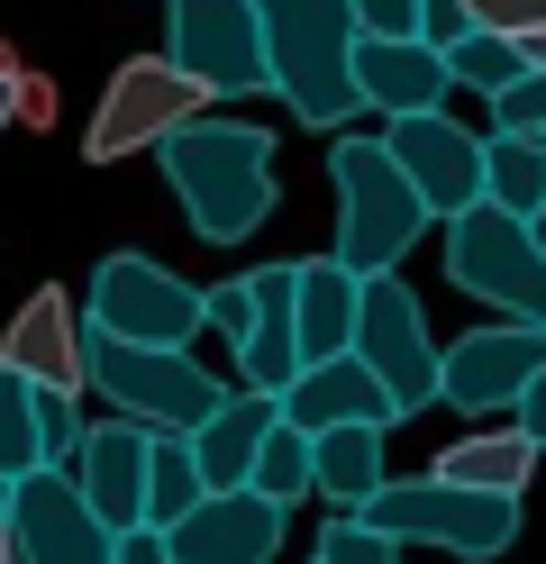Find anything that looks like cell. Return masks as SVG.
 <instances>
[{"mask_svg": "<svg viewBox=\"0 0 546 564\" xmlns=\"http://www.w3.org/2000/svg\"><path fill=\"white\" fill-rule=\"evenodd\" d=\"M156 164L201 246H246L274 219V137L255 119H192L156 147Z\"/></svg>", "mask_w": 546, "mask_h": 564, "instance_id": "obj_1", "label": "cell"}, {"mask_svg": "<svg viewBox=\"0 0 546 564\" xmlns=\"http://www.w3.org/2000/svg\"><path fill=\"white\" fill-rule=\"evenodd\" d=\"M265 10V74L274 100L301 128L338 137L364 100H355V0H255Z\"/></svg>", "mask_w": 546, "mask_h": 564, "instance_id": "obj_2", "label": "cell"}, {"mask_svg": "<svg viewBox=\"0 0 546 564\" xmlns=\"http://www.w3.org/2000/svg\"><path fill=\"white\" fill-rule=\"evenodd\" d=\"M328 183H338V246H328V256L355 282H383L428 237V200L410 192V173L392 164L383 137H338V147H328Z\"/></svg>", "mask_w": 546, "mask_h": 564, "instance_id": "obj_3", "label": "cell"}, {"mask_svg": "<svg viewBox=\"0 0 546 564\" xmlns=\"http://www.w3.org/2000/svg\"><path fill=\"white\" fill-rule=\"evenodd\" d=\"M92 392L109 401V419H137L156 437H192L228 410V382H210L201 356H173V346H119L92 337Z\"/></svg>", "mask_w": 546, "mask_h": 564, "instance_id": "obj_4", "label": "cell"}, {"mask_svg": "<svg viewBox=\"0 0 546 564\" xmlns=\"http://www.w3.org/2000/svg\"><path fill=\"white\" fill-rule=\"evenodd\" d=\"M355 519L383 528L392 546H447L464 564H483V555H501L510 538H520V501H501V491H456L437 474H410V482L392 474Z\"/></svg>", "mask_w": 546, "mask_h": 564, "instance_id": "obj_5", "label": "cell"}, {"mask_svg": "<svg viewBox=\"0 0 546 564\" xmlns=\"http://www.w3.org/2000/svg\"><path fill=\"white\" fill-rule=\"evenodd\" d=\"M83 328L119 337V346H173V356H192V337L210 328V292H192L156 256H100L92 292H83Z\"/></svg>", "mask_w": 546, "mask_h": 564, "instance_id": "obj_6", "label": "cell"}, {"mask_svg": "<svg viewBox=\"0 0 546 564\" xmlns=\"http://www.w3.org/2000/svg\"><path fill=\"white\" fill-rule=\"evenodd\" d=\"M447 282L464 301L501 310V319L546 328V246H537L528 219H510L492 200H473L464 219H447Z\"/></svg>", "mask_w": 546, "mask_h": 564, "instance_id": "obj_7", "label": "cell"}, {"mask_svg": "<svg viewBox=\"0 0 546 564\" xmlns=\"http://www.w3.org/2000/svg\"><path fill=\"white\" fill-rule=\"evenodd\" d=\"M192 119H210V91L192 74H173V55H128L119 74H109L92 128H83V155L92 164H128L137 147H164V137H182Z\"/></svg>", "mask_w": 546, "mask_h": 564, "instance_id": "obj_8", "label": "cell"}, {"mask_svg": "<svg viewBox=\"0 0 546 564\" xmlns=\"http://www.w3.org/2000/svg\"><path fill=\"white\" fill-rule=\"evenodd\" d=\"M164 55H173V74H192L210 100L274 91V74H265V10H255V0H164Z\"/></svg>", "mask_w": 546, "mask_h": 564, "instance_id": "obj_9", "label": "cell"}, {"mask_svg": "<svg viewBox=\"0 0 546 564\" xmlns=\"http://www.w3.org/2000/svg\"><path fill=\"white\" fill-rule=\"evenodd\" d=\"M355 356L374 365V382L392 392V410H400V419H419V410L437 401V365H447V346L428 337V310H419V292H410L400 273L364 282V310H355Z\"/></svg>", "mask_w": 546, "mask_h": 564, "instance_id": "obj_10", "label": "cell"}, {"mask_svg": "<svg viewBox=\"0 0 546 564\" xmlns=\"http://www.w3.org/2000/svg\"><path fill=\"white\" fill-rule=\"evenodd\" d=\"M546 373V328L528 319H492V328H464L437 365V401L464 410V419H501L528 401V382Z\"/></svg>", "mask_w": 546, "mask_h": 564, "instance_id": "obj_11", "label": "cell"}, {"mask_svg": "<svg viewBox=\"0 0 546 564\" xmlns=\"http://www.w3.org/2000/svg\"><path fill=\"white\" fill-rule=\"evenodd\" d=\"M383 147H392L400 173H410V192L428 200V219H437V228L464 219V209L483 200V155H492V137L456 128L447 110H428V119H392V128H383Z\"/></svg>", "mask_w": 546, "mask_h": 564, "instance_id": "obj_12", "label": "cell"}, {"mask_svg": "<svg viewBox=\"0 0 546 564\" xmlns=\"http://www.w3.org/2000/svg\"><path fill=\"white\" fill-rule=\"evenodd\" d=\"M19 564H119V528H109L73 474H28L10 510Z\"/></svg>", "mask_w": 546, "mask_h": 564, "instance_id": "obj_13", "label": "cell"}, {"mask_svg": "<svg viewBox=\"0 0 546 564\" xmlns=\"http://www.w3.org/2000/svg\"><path fill=\"white\" fill-rule=\"evenodd\" d=\"M0 365H10L19 382H36V392H92V328L83 310H73L55 282L46 292H28V310L10 319V337H0Z\"/></svg>", "mask_w": 546, "mask_h": 564, "instance_id": "obj_14", "label": "cell"}, {"mask_svg": "<svg viewBox=\"0 0 546 564\" xmlns=\"http://www.w3.org/2000/svg\"><path fill=\"white\" fill-rule=\"evenodd\" d=\"M282 528H291V510L265 501V491H210L182 528H164V546H173V564H274Z\"/></svg>", "mask_w": 546, "mask_h": 564, "instance_id": "obj_15", "label": "cell"}, {"mask_svg": "<svg viewBox=\"0 0 546 564\" xmlns=\"http://www.w3.org/2000/svg\"><path fill=\"white\" fill-rule=\"evenodd\" d=\"M73 482H83V501L119 528V538H137L146 528V482H156V429H137V419H92Z\"/></svg>", "mask_w": 546, "mask_h": 564, "instance_id": "obj_16", "label": "cell"}, {"mask_svg": "<svg viewBox=\"0 0 546 564\" xmlns=\"http://www.w3.org/2000/svg\"><path fill=\"white\" fill-rule=\"evenodd\" d=\"M447 91H456V74H447V55H437L428 37H364L355 46V100L383 110V128L447 110Z\"/></svg>", "mask_w": 546, "mask_h": 564, "instance_id": "obj_17", "label": "cell"}, {"mask_svg": "<svg viewBox=\"0 0 546 564\" xmlns=\"http://www.w3.org/2000/svg\"><path fill=\"white\" fill-rule=\"evenodd\" d=\"M246 292H255V337L237 346V392H265V401H282L291 382H301V264H255L246 273Z\"/></svg>", "mask_w": 546, "mask_h": 564, "instance_id": "obj_18", "label": "cell"}, {"mask_svg": "<svg viewBox=\"0 0 546 564\" xmlns=\"http://www.w3.org/2000/svg\"><path fill=\"white\" fill-rule=\"evenodd\" d=\"M282 419H291V429H310V437H328V429H400V410H392V392L374 382L364 356L301 365V382L282 392Z\"/></svg>", "mask_w": 546, "mask_h": 564, "instance_id": "obj_19", "label": "cell"}, {"mask_svg": "<svg viewBox=\"0 0 546 564\" xmlns=\"http://www.w3.org/2000/svg\"><path fill=\"white\" fill-rule=\"evenodd\" d=\"M546 465V446L520 429V419H501V429H473V437H456L447 455H437V482H456V491H501V501H520L528 491V474Z\"/></svg>", "mask_w": 546, "mask_h": 564, "instance_id": "obj_20", "label": "cell"}, {"mask_svg": "<svg viewBox=\"0 0 546 564\" xmlns=\"http://www.w3.org/2000/svg\"><path fill=\"white\" fill-rule=\"evenodd\" d=\"M274 419H282V401H265V392H228V410H218L210 429H192V465H201V482H210V491H246V482H255V455H265V437H274Z\"/></svg>", "mask_w": 546, "mask_h": 564, "instance_id": "obj_21", "label": "cell"}, {"mask_svg": "<svg viewBox=\"0 0 546 564\" xmlns=\"http://www.w3.org/2000/svg\"><path fill=\"white\" fill-rule=\"evenodd\" d=\"M355 310H364V282L338 264V256H310L301 264V365H328V356H355Z\"/></svg>", "mask_w": 546, "mask_h": 564, "instance_id": "obj_22", "label": "cell"}, {"mask_svg": "<svg viewBox=\"0 0 546 564\" xmlns=\"http://www.w3.org/2000/svg\"><path fill=\"white\" fill-rule=\"evenodd\" d=\"M392 429H328L319 437V501L338 510V519H355L374 491L392 482Z\"/></svg>", "mask_w": 546, "mask_h": 564, "instance_id": "obj_23", "label": "cell"}, {"mask_svg": "<svg viewBox=\"0 0 546 564\" xmlns=\"http://www.w3.org/2000/svg\"><path fill=\"white\" fill-rule=\"evenodd\" d=\"M483 200L537 228V209H546V147H537V137H492V155H483Z\"/></svg>", "mask_w": 546, "mask_h": 564, "instance_id": "obj_24", "label": "cell"}, {"mask_svg": "<svg viewBox=\"0 0 546 564\" xmlns=\"http://www.w3.org/2000/svg\"><path fill=\"white\" fill-rule=\"evenodd\" d=\"M246 491H265V501H282V510H301L310 491H319V437L291 429V419H274V437H265V455H255V482H246Z\"/></svg>", "mask_w": 546, "mask_h": 564, "instance_id": "obj_25", "label": "cell"}, {"mask_svg": "<svg viewBox=\"0 0 546 564\" xmlns=\"http://www.w3.org/2000/svg\"><path fill=\"white\" fill-rule=\"evenodd\" d=\"M210 501V482L192 465V437H156V482H146V528H182Z\"/></svg>", "mask_w": 546, "mask_h": 564, "instance_id": "obj_26", "label": "cell"}, {"mask_svg": "<svg viewBox=\"0 0 546 564\" xmlns=\"http://www.w3.org/2000/svg\"><path fill=\"white\" fill-rule=\"evenodd\" d=\"M0 474L10 482L46 474V446H36V382H19L10 365H0Z\"/></svg>", "mask_w": 546, "mask_h": 564, "instance_id": "obj_27", "label": "cell"}, {"mask_svg": "<svg viewBox=\"0 0 546 564\" xmlns=\"http://www.w3.org/2000/svg\"><path fill=\"white\" fill-rule=\"evenodd\" d=\"M447 74H456V91H483V100H501L510 83L528 74V55H520V37H492V28H473V37L447 55Z\"/></svg>", "mask_w": 546, "mask_h": 564, "instance_id": "obj_28", "label": "cell"}, {"mask_svg": "<svg viewBox=\"0 0 546 564\" xmlns=\"http://www.w3.org/2000/svg\"><path fill=\"white\" fill-rule=\"evenodd\" d=\"M83 437H92V419L73 392H36V446H46V474H73L83 465Z\"/></svg>", "mask_w": 546, "mask_h": 564, "instance_id": "obj_29", "label": "cell"}, {"mask_svg": "<svg viewBox=\"0 0 546 564\" xmlns=\"http://www.w3.org/2000/svg\"><path fill=\"white\" fill-rule=\"evenodd\" d=\"M310 564H400V546L383 538V528H364V519H328Z\"/></svg>", "mask_w": 546, "mask_h": 564, "instance_id": "obj_30", "label": "cell"}, {"mask_svg": "<svg viewBox=\"0 0 546 564\" xmlns=\"http://www.w3.org/2000/svg\"><path fill=\"white\" fill-rule=\"evenodd\" d=\"M492 137H546V74H520L492 100Z\"/></svg>", "mask_w": 546, "mask_h": 564, "instance_id": "obj_31", "label": "cell"}, {"mask_svg": "<svg viewBox=\"0 0 546 564\" xmlns=\"http://www.w3.org/2000/svg\"><path fill=\"white\" fill-rule=\"evenodd\" d=\"M210 328L228 337V346L255 337V292H246V273H237V282H210Z\"/></svg>", "mask_w": 546, "mask_h": 564, "instance_id": "obj_32", "label": "cell"}, {"mask_svg": "<svg viewBox=\"0 0 546 564\" xmlns=\"http://www.w3.org/2000/svg\"><path fill=\"white\" fill-rule=\"evenodd\" d=\"M473 28H492V37H537L546 28V0H464Z\"/></svg>", "mask_w": 546, "mask_h": 564, "instance_id": "obj_33", "label": "cell"}, {"mask_svg": "<svg viewBox=\"0 0 546 564\" xmlns=\"http://www.w3.org/2000/svg\"><path fill=\"white\" fill-rule=\"evenodd\" d=\"M419 37H428L437 55H456V46L473 37V10H464V0H419Z\"/></svg>", "mask_w": 546, "mask_h": 564, "instance_id": "obj_34", "label": "cell"}, {"mask_svg": "<svg viewBox=\"0 0 546 564\" xmlns=\"http://www.w3.org/2000/svg\"><path fill=\"white\" fill-rule=\"evenodd\" d=\"M355 37H419V0H355Z\"/></svg>", "mask_w": 546, "mask_h": 564, "instance_id": "obj_35", "label": "cell"}, {"mask_svg": "<svg viewBox=\"0 0 546 564\" xmlns=\"http://www.w3.org/2000/svg\"><path fill=\"white\" fill-rule=\"evenodd\" d=\"M19 128H55V83L46 74H19Z\"/></svg>", "mask_w": 546, "mask_h": 564, "instance_id": "obj_36", "label": "cell"}, {"mask_svg": "<svg viewBox=\"0 0 546 564\" xmlns=\"http://www.w3.org/2000/svg\"><path fill=\"white\" fill-rule=\"evenodd\" d=\"M119 564H173L164 528H137V538H119Z\"/></svg>", "mask_w": 546, "mask_h": 564, "instance_id": "obj_37", "label": "cell"}, {"mask_svg": "<svg viewBox=\"0 0 546 564\" xmlns=\"http://www.w3.org/2000/svg\"><path fill=\"white\" fill-rule=\"evenodd\" d=\"M510 419H520V429H528V437H537V446H546V373H537V382H528V401H520V410H510Z\"/></svg>", "mask_w": 546, "mask_h": 564, "instance_id": "obj_38", "label": "cell"}, {"mask_svg": "<svg viewBox=\"0 0 546 564\" xmlns=\"http://www.w3.org/2000/svg\"><path fill=\"white\" fill-rule=\"evenodd\" d=\"M19 74H28V64H19ZM19 74L0 83V128H19Z\"/></svg>", "mask_w": 546, "mask_h": 564, "instance_id": "obj_39", "label": "cell"}, {"mask_svg": "<svg viewBox=\"0 0 546 564\" xmlns=\"http://www.w3.org/2000/svg\"><path fill=\"white\" fill-rule=\"evenodd\" d=\"M520 55H528V74H546V28H537V37H520Z\"/></svg>", "mask_w": 546, "mask_h": 564, "instance_id": "obj_40", "label": "cell"}, {"mask_svg": "<svg viewBox=\"0 0 546 564\" xmlns=\"http://www.w3.org/2000/svg\"><path fill=\"white\" fill-rule=\"evenodd\" d=\"M10 510H19V482H10V474H0V528H10Z\"/></svg>", "mask_w": 546, "mask_h": 564, "instance_id": "obj_41", "label": "cell"}, {"mask_svg": "<svg viewBox=\"0 0 546 564\" xmlns=\"http://www.w3.org/2000/svg\"><path fill=\"white\" fill-rule=\"evenodd\" d=\"M10 74H19V55H10V37H0V83H10Z\"/></svg>", "mask_w": 546, "mask_h": 564, "instance_id": "obj_42", "label": "cell"}, {"mask_svg": "<svg viewBox=\"0 0 546 564\" xmlns=\"http://www.w3.org/2000/svg\"><path fill=\"white\" fill-rule=\"evenodd\" d=\"M0 564H19V538H10V528H0Z\"/></svg>", "mask_w": 546, "mask_h": 564, "instance_id": "obj_43", "label": "cell"}, {"mask_svg": "<svg viewBox=\"0 0 546 564\" xmlns=\"http://www.w3.org/2000/svg\"><path fill=\"white\" fill-rule=\"evenodd\" d=\"M537 246H546V209H537Z\"/></svg>", "mask_w": 546, "mask_h": 564, "instance_id": "obj_44", "label": "cell"}, {"mask_svg": "<svg viewBox=\"0 0 546 564\" xmlns=\"http://www.w3.org/2000/svg\"><path fill=\"white\" fill-rule=\"evenodd\" d=\"M537 147H546V137H537Z\"/></svg>", "mask_w": 546, "mask_h": 564, "instance_id": "obj_45", "label": "cell"}]
</instances>
